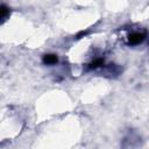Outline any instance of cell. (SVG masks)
Here are the masks:
<instances>
[{
  "label": "cell",
  "instance_id": "277c9868",
  "mask_svg": "<svg viewBox=\"0 0 149 149\" xmlns=\"http://www.w3.org/2000/svg\"><path fill=\"white\" fill-rule=\"evenodd\" d=\"M0 9H1V20L5 21L7 19V16L9 15V8L6 5H1Z\"/></svg>",
  "mask_w": 149,
  "mask_h": 149
},
{
  "label": "cell",
  "instance_id": "7a4b0ae2",
  "mask_svg": "<svg viewBox=\"0 0 149 149\" xmlns=\"http://www.w3.org/2000/svg\"><path fill=\"white\" fill-rule=\"evenodd\" d=\"M58 61V57L57 55H54V54H48V55H44L43 56V63L47 64V65H52V64H56Z\"/></svg>",
  "mask_w": 149,
  "mask_h": 149
},
{
  "label": "cell",
  "instance_id": "3957f363",
  "mask_svg": "<svg viewBox=\"0 0 149 149\" xmlns=\"http://www.w3.org/2000/svg\"><path fill=\"white\" fill-rule=\"evenodd\" d=\"M101 65H104V59L102 58H97L94 61H92L90 64H88V69L92 70V69H98L100 68Z\"/></svg>",
  "mask_w": 149,
  "mask_h": 149
},
{
  "label": "cell",
  "instance_id": "6da1fadb",
  "mask_svg": "<svg viewBox=\"0 0 149 149\" xmlns=\"http://www.w3.org/2000/svg\"><path fill=\"white\" fill-rule=\"evenodd\" d=\"M144 38H146V34L144 33L134 31L128 36V43L130 45H139L144 41Z\"/></svg>",
  "mask_w": 149,
  "mask_h": 149
}]
</instances>
